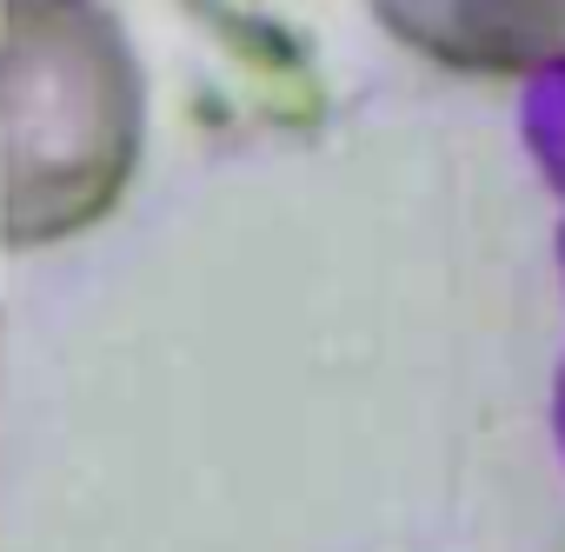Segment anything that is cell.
Segmentation results:
<instances>
[{
    "label": "cell",
    "mask_w": 565,
    "mask_h": 552,
    "mask_svg": "<svg viewBox=\"0 0 565 552\" xmlns=\"http://www.w3.org/2000/svg\"><path fill=\"white\" fill-rule=\"evenodd\" d=\"M459 8V28L466 34H492L499 54H532V61H552L565 54V0H452Z\"/></svg>",
    "instance_id": "1"
}]
</instances>
